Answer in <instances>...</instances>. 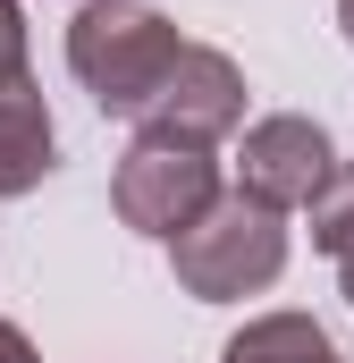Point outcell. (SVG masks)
<instances>
[{
    "mask_svg": "<svg viewBox=\"0 0 354 363\" xmlns=\"http://www.w3.org/2000/svg\"><path fill=\"white\" fill-rule=\"evenodd\" d=\"M219 203V161L211 144H177V135H135L118 178H110V211L135 228V237H185L202 211Z\"/></svg>",
    "mask_w": 354,
    "mask_h": 363,
    "instance_id": "3",
    "label": "cell"
},
{
    "mask_svg": "<svg viewBox=\"0 0 354 363\" xmlns=\"http://www.w3.org/2000/svg\"><path fill=\"white\" fill-rule=\"evenodd\" d=\"M329 169H338L329 127H321V118H295V110L253 118L245 144H236V194H253V203H270V211L312 203V186L329 178Z\"/></svg>",
    "mask_w": 354,
    "mask_h": 363,
    "instance_id": "5",
    "label": "cell"
},
{
    "mask_svg": "<svg viewBox=\"0 0 354 363\" xmlns=\"http://www.w3.org/2000/svg\"><path fill=\"white\" fill-rule=\"evenodd\" d=\"M0 363H42V355H34V338H25L17 321H0Z\"/></svg>",
    "mask_w": 354,
    "mask_h": 363,
    "instance_id": "10",
    "label": "cell"
},
{
    "mask_svg": "<svg viewBox=\"0 0 354 363\" xmlns=\"http://www.w3.org/2000/svg\"><path fill=\"white\" fill-rule=\"evenodd\" d=\"M338 26H346V43H354V0H338Z\"/></svg>",
    "mask_w": 354,
    "mask_h": 363,
    "instance_id": "11",
    "label": "cell"
},
{
    "mask_svg": "<svg viewBox=\"0 0 354 363\" xmlns=\"http://www.w3.org/2000/svg\"><path fill=\"white\" fill-rule=\"evenodd\" d=\"M51 110H42V93L25 85V77H8L0 85V194H34V186L51 178Z\"/></svg>",
    "mask_w": 354,
    "mask_h": 363,
    "instance_id": "6",
    "label": "cell"
},
{
    "mask_svg": "<svg viewBox=\"0 0 354 363\" xmlns=\"http://www.w3.org/2000/svg\"><path fill=\"white\" fill-rule=\"evenodd\" d=\"M346 304H354V262H346Z\"/></svg>",
    "mask_w": 354,
    "mask_h": 363,
    "instance_id": "12",
    "label": "cell"
},
{
    "mask_svg": "<svg viewBox=\"0 0 354 363\" xmlns=\"http://www.w3.org/2000/svg\"><path fill=\"white\" fill-rule=\"evenodd\" d=\"M169 271L194 304H236L262 296L287 271V211H270L253 194H219L185 237H169Z\"/></svg>",
    "mask_w": 354,
    "mask_h": 363,
    "instance_id": "2",
    "label": "cell"
},
{
    "mask_svg": "<svg viewBox=\"0 0 354 363\" xmlns=\"http://www.w3.org/2000/svg\"><path fill=\"white\" fill-rule=\"evenodd\" d=\"M312 245L321 254H338V262H354V161H338L329 178L312 186Z\"/></svg>",
    "mask_w": 354,
    "mask_h": 363,
    "instance_id": "8",
    "label": "cell"
},
{
    "mask_svg": "<svg viewBox=\"0 0 354 363\" xmlns=\"http://www.w3.org/2000/svg\"><path fill=\"white\" fill-rule=\"evenodd\" d=\"M228 127H245V77L228 51L185 43L161 93L144 101V135H177V144H219Z\"/></svg>",
    "mask_w": 354,
    "mask_h": 363,
    "instance_id": "4",
    "label": "cell"
},
{
    "mask_svg": "<svg viewBox=\"0 0 354 363\" xmlns=\"http://www.w3.org/2000/svg\"><path fill=\"white\" fill-rule=\"evenodd\" d=\"M8 77H25V9L17 0H0V85Z\"/></svg>",
    "mask_w": 354,
    "mask_h": 363,
    "instance_id": "9",
    "label": "cell"
},
{
    "mask_svg": "<svg viewBox=\"0 0 354 363\" xmlns=\"http://www.w3.org/2000/svg\"><path fill=\"white\" fill-rule=\"evenodd\" d=\"M177 51H185V34L144 0H85L68 26V68L93 93V110H110V118H144V101L177 68Z\"/></svg>",
    "mask_w": 354,
    "mask_h": 363,
    "instance_id": "1",
    "label": "cell"
},
{
    "mask_svg": "<svg viewBox=\"0 0 354 363\" xmlns=\"http://www.w3.org/2000/svg\"><path fill=\"white\" fill-rule=\"evenodd\" d=\"M219 363H346V355L312 313H262L219 347Z\"/></svg>",
    "mask_w": 354,
    "mask_h": 363,
    "instance_id": "7",
    "label": "cell"
}]
</instances>
